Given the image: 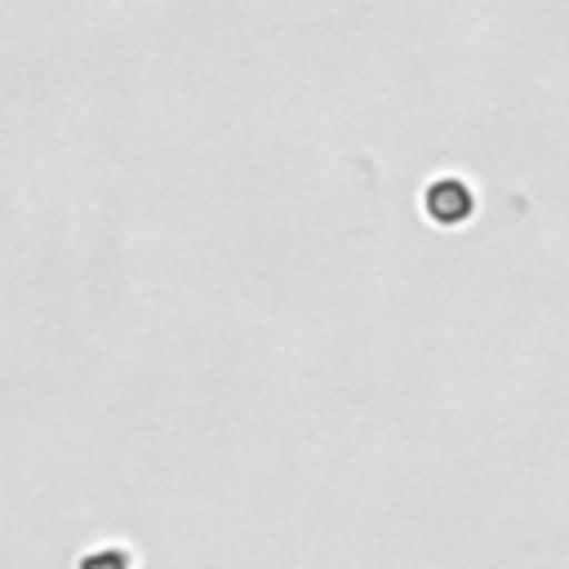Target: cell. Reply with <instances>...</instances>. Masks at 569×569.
Here are the masks:
<instances>
[{"instance_id": "cell-1", "label": "cell", "mask_w": 569, "mask_h": 569, "mask_svg": "<svg viewBox=\"0 0 569 569\" xmlns=\"http://www.w3.org/2000/svg\"><path fill=\"white\" fill-rule=\"evenodd\" d=\"M422 204H427V213L436 222H462L471 213V191L458 178H440V182H431V191H427Z\"/></svg>"}, {"instance_id": "cell-2", "label": "cell", "mask_w": 569, "mask_h": 569, "mask_svg": "<svg viewBox=\"0 0 569 569\" xmlns=\"http://www.w3.org/2000/svg\"><path fill=\"white\" fill-rule=\"evenodd\" d=\"M138 551L120 538H102V542H89L84 551H76L71 569H138Z\"/></svg>"}]
</instances>
